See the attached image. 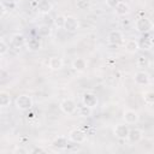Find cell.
<instances>
[{
    "label": "cell",
    "instance_id": "cb8c5ba5",
    "mask_svg": "<svg viewBox=\"0 0 154 154\" xmlns=\"http://www.w3.org/2000/svg\"><path fill=\"white\" fill-rule=\"evenodd\" d=\"M77 109H78V113H79L81 117H89V116H91V111H93V108H90L88 106H84V105L81 106Z\"/></svg>",
    "mask_w": 154,
    "mask_h": 154
},
{
    "label": "cell",
    "instance_id": "4316f807",
    "mask_svg": "<svg viewBox=\"0 0 154 154\" xmlns=\"http://www.w3.org/2000/svg\"><path fill=\"white\" fill-rule=\"evenodd\" d=\"M7 52H8V45L4 40H0V57L5 55Z\"/></svg>",
    "mask_w": 154,
    "mask_h": 154
},
{
    "label": "cell",
    "instance_id": "8fae6325",
    "mask_svg": "<svg viewBox=\"0 0 154 154\" xmlns=\"http://www.w3.org/2000/svg\"><path fill=\"white\" fill-rule=\"evenodd\" d=\"M114 12H116L117 16H119V17H124V16H128V14L131 12V10H130V6H129L128 2L118 0L117 5L114 6Z\"/></svg>",
    "mask_w": 154,
    "mask_h": 154
},
{
    "label": "cell",
    "instance_id": "52a82bcc",
    "mask_svg": "<svg viewBox=\"0 0 154 154\" xmlns=\"http://www.w3.org/2000/svg\"><path fill=\"white\" fill-rule=\"evenodd\" d=\"M64 29L69 32H75L79 29V20L73 17V16H67L65 17V23H64Z\"/></svg>",
    "mask_w": 154,
    "mask_h": 154
},
{
    "label": "cell",
    "instance_id": "83f0119b",
    "mask_svg": "<svg viewBox=\"0 0 154 154\" xmlns=\"http://www.w3.org/2000/svg\"><path fill=\"white\" fill-rule=\"evenodd\" d=\"M89 6H90V4H89V1H87V0H78V1H77V7H78L79 10H87Z\"/></svg>",
    "mask_w": 154,
    "mask_h": 154
},
{
    "label": "cell",
    "instance_id": "30bf717a",
    "mask_svg": "<svg viewBox=\"0 0 154 154\" xmlns=\"http://www.w3.org/2000/svg\"><path fill=\"white\" fill-rule=\"evenodd\" d=\"M126 140L130 143H138L143 140V131L138 128H134V129H129V134Z\"/></svg>",
    "mask_w": 154,
    "mask_h": 154
},
{
    "label": "cell",
    "instance_id": "9c48e42d",
    "mask_svg": "<svg viewBox=\"0 0 154 154\" xmlns=\"http://www.w3.org/2000/svg\"><path fill=\"white\" fill-rule=\"evenodd\" d=\"M113 134L119 140H126L128 134H129V126H128V124H125V123L117 124L114 126V129H113Z\"/></svg>",
    "mask_w": 154,
    "mask_h": 154
},
{
    "label": "cell",
    "instance_id": "ffe728a7",
    "mask_svg": "<svg viewBox=\"0 0 154 154\" xmlns=\"http://www.w3.org/2000/svg\"><path fill=\"white\" fill-rule=\"evenodd\" d=\"M67 143H69V138L65 137V136H59L57 137L54 141H53V146L58 149H65L67 147Z\"/></svg>",
    "mask_w": 154,
    "mask_h": 154
},
{
    "label": "cell",
    "instance_id": "484cf974",
    "mask_svg": "<svg viewBox=\"0 0 154 154\" xmlns=\"http://www.w3.org/2000/svg\"><path fill=\"white\" fill-rule=\"evenodd\" d=\"M137 64H138L141 67H148V66H149V64H150V61H149V58H148V57L142 55V57H140V58H138Z\"/></svg>",
    "mask_w": 154,
    "mask_h": 154
},
{
    "label": "cell",
    "instance_id": "d6986e66",
    "mask_svg": "<svg viewBox=\"0 0 154 154\" xmlns=\"http://www.w3.org/2000/svg\"><path fill=\"white\" fill-rule=\"evenodd\" d=\"M25 46L29 51H38L41 49V41L37 37H30L25 41Z\"/></svg>",
    "mask_w": 154,
    "mask_h": 154
},
{
    "label": "cell",
    "instance_id": "2e32d148",
    "mask_svg": "<svg viewBox=\"0 0 154 154\" xmlns=\"http://www.w3.org/2000/svg\"><path fill=\"white\" fill-rule=\"evenodd\" d=\"M52 8H53V5L48 0H40L37 2V11L43 14H48L52 11Z\"/></svg>",
    "mask_w": 154,
    "mask_h": 154
},
{
    "label": "cell",
    "instance_id": "d4e9b609",
    "mask_svg": "<svg viewBox=\"0 0 154 154\" xmlns=\"http://www.w3.org/2000/svg\"><path fill=\"white\" fill-rule=\"evenodd\" d=\"M65 17H66V16H64V14H58V16L55 17V19L53 20L54 25H55L57 28H64V23H65Z\"/></svg>",
    "mask_w": 154,
    "mask_h": 154
},
{
    "label": "cell",
    "instance_id": "ba28073f",
    "mask_svg": "<svg viewBox=\"0 0 154 154\" xmlns=\"http://www.w3.org/2000/svg\"><path fill=\"white\" fill-rule=\"evenodd\" d=\"M107 41H108L109 45H113V46L120 45L124 41L123 32L120 30H112V31H109L108 35H107Z\"/></svg>",
    "mask_w": 154,
    "mask_h": 154
},
{
    "label": "cell",
    "instance_id": "8992f818",
    "mask_svg": "<svg viewBox=\"0 0 154 154\" xmlns=\"http://www.w3.org/2000/svg\"><path fill=\"white\" fill-rule=\"evenodd\" d=\"M123 120H124L125 124L132 125V124H136V123L140 120V116H138V113H137L135 109L128 108V109H125L124 113H123Z\"/></svg>",
    "mask_w": 154,
    "mask_h": 154
},
{
    "label": "cell",
    "instance_id": "44dd1931",
    "mask_svg": "<svg viewBox=\"0 0 154 154\" xmlns=\"http://www.w3.org/2000/svg\"><path fill=\"white\" fill-rule=\"evenodd\" d=\"M11 103V95L7 91H0V107H7Z\"/></svg>",
    "mask_w": 154,
    "mask_h": 154
},
{
    "label": "cell",
    "instance_id": "7402d4cb",
    "mask_svg": "<svg viewBox=\"0 0 154 154\" xmlns=\"http://www.w3.org/2000/svg\"><path fill=\"white\" fill-rule=\"evenodd\" d=\"M37 32H38L40 36H42V37H47V36H49V35L52 34V29H51V26H49L48 24H42V25L38 26Z\"/></svg>",
    "mask_w": 154,
    "mask_h": 154
},
{
    "label": "cell",
    "instance_id": "5bb4252c",
    "mask_svg": "<svg viewBox=\"0 0 154 154\" xmlns=\"http://www.w3.org/2000/svg\"><path fill=\"white\" fill-rule=\"evenodd\" d=\"M124 47H125V51H126L128 53H131V54H135V53H137V52L140 51L138 41L135 40V38H129V40L125 42Z\"/></svg>",
    "mask_w": 154,
    "mask_h": 154
},
{
    "label": "cell",
    "instance_id": "7a4b0ae2",
    "mask_svg": "<svg viewBox=\"0 0 154 154\" xmlns=\"http://www.w3.org/2000/svg\"><path fill=\"white\" fill-rule=\"evenodd\" d=\"M32 99L31 96L29 95H25V94H22V95H18L14 100V105L16 107L19 109V111H28L32 107Z\"/></svg>",
    "mask_w": 154,
    "mask_h": 154
},
{
    "label": "cell",
    "instance_id": "6da1fadb",
    "mask_svg": "<svg viewBox=\"0 0 154 154\" xmlns=\"http://www.w3.org/2000/svg\"><path fill=\"white\" fill-rule=\"evenodd\" d=\"M154 28V24L152 22L150 18L148 17H141L135 22V29L136 31H138L140 34H147L150 32Z\"/></svg>",
    "mask_w": 154,
    "mask_h": 154
},
{
    "label": "cell",
    "instance_id": "1f68e13d",
    "mask_svg": "<svg viewBox=\"0 0 154 154\" xmlns=\"http://www.w3.org/2000/svg\"><path fill=\"white\" fill-rule=\"evenodd\" d=\"M45 152H46V150H45V149H42V148H34L30 153H45Z\"/></svg>",
    "mask_w": 154,
    "mask_h": 154
},
{
    "label": "cell",
    "instance_id": "3957f363",
    "mask_svg": "<svg viewBox=\"0 0 154 154\" xmlns=\"http://www.w3.org/2000/svg\"><path fill=\"white\" fill-rule=\"evenodd\" d=\"M69 141L73 143H84L87 141V132L81 128H75L69 132Z\"/></svg>",
    "mask_w": 154,
    "mask_h": 154
},
{
    "label": "cell",
    "instance_id": "f546056e",
    "mask_svg": "<svg viewBox=\"0 0 154 154\" xmlns=\"http://www.w3.org/2000/svg\"><path fill=\"white\" fill-rule=\"evenodd\" d=\"M6 14V7L2 2H0V18H2Z\"/></svg>",
    "mask_w": 154,
    "mask_h": 154
},
{
    "label": "cell",
    "instance_id": "5b68a950",
    "mask_svg": "<svg viewBox=\"0 0 154 154\" xmlns=\"http://www.w3.org/2000/svg\"><path fill=\"white\" fill-rule=\"evenodd\" d=\"M82 103L90 108H95L99 103V100H97V96L93 91H85L82 96Z\"/></svg>",
    "mask_w": 154,
    "mask_h": 154
},
{
    "label": "cell",
    "instance_id": "603a6c76",
    "mask_svg": "<svg viewBox=\"0 0 154 154\" xmlns=\"http://www.w3.org/2000/svg\"><path fill=\"white\" fill-rule=\"evenodd\" d=\"M143 100H144V102L147 103V105H153L154 103V91L153 90H146V91H143Z\"/></svg>",
    "mask_w": 154,
    "mask_h": 154
},
{
    "label": "cell",
    "instance_id": "7c38bea8",
    "mask_svg": "<svg viewBox=\"0 0 154 154\" xmlns=\"http://www.w3.org/2000/svg\"><path fill=\"white\" fill-rule=\"evenodd\" d=\"M134 81L137 85H147L150 82V77L146 71H137L134 76Z\"/></svg>",
    "mask_w": 154,
    "mask_h": 154
},
{
    "label": "cell",
    "instance_id": "ac0fdd59",
    "mask_svg": "<svg viewBox=\"0 0 154 154\" xmlns=\"http://www.w3.org/2000/svg\"><path fill=\"white\" fill-rule=\"evenodd\" d=\"M138 46H140V49H150L152 46H153V41H152V37L147 34H143L142 38L138 41Z\"/></svg>",
    "mask_w": 154,
    "mask_h": 154
},
{
    "label": "cell",
    "instance_id": "9a60e30c",
    "mask_svg": "<svg viewBox=\"0 0 154 154\" xmlns=\"http://www.w3.org/2000/svg\"><path fill=\"white\" fill-rule=\"evenodd\" d=\"M25 41H26V38H25L24 35L20 34V32H16V34H13L12 37H11V43H12V46H13V47H17V48L25 46Z\"/></svg>",
    "mask_w": 154,
    "mask_h": 154
},
{
    "label": "cell",
    "instance_id": "4fadbf2b",
    "mask_svg": "<svg viewBox=\"0 0 154 154\" xmlns=\"http://www.w3.org/2000/svg\"><path fill=\"white\" fill-rule=\"evenodd\" d=\"M64 66V60L60 57H51L48 60V67L52 71H59Z\"/></svg>",
    "mask_w": 154,
    "mask_h": 154
},
{
    "label": "cell",
    "instance_id": "277c9868",
    "mask_svg": "<svg viewBox=\"0 0 154 154\" xmlns=\"http://www.w3.org/2000/svg\"><path fill=\"white\" fill-rule=\"evenodd\" d=\"M60 109H61L63 113H65L67 116H71L77 111V103L75 102L73 99H70V97L64 99L60 102Z\"/></svg>",
    "mask_w": 154,
    "mask_h": 154
},
{
    "label": "cell",
    "instance_id": "f1b7e54d",
    "mask_svg": "<svg viewBox=\"0 0 154 154\" xmlns=\"http://www.w3.org/2000/svg\"><path fill=\"white\" fill-rule=\"evenodd\" d=\"M14 154H17V153H20V154H26V153H29L25 148H23V147H16L13 150H12Z\"/></svg>",
    "mask_w": 154,
    "mask_h": 154
},
{
    "label": "cell",
    "instance_id": "4dcf8cb0",
    "mask_svg": "<svg viewBox=\"0 0 154 154\" xmlns=\"http://www.w3.org/2000/svg\"><path fill=\"white\" fill-rule=\"evenodd\" d=\"M117 2H118V0H106L107 6L108 7H112V8H114V6L117 5Z\"/></svg>",
    "mask_w": 154,
    "mask_h": 154
},
{
    "label": "cell",
    "instance_id": "e0dca14e",
    "mask_svg": "<svg viewBox=\"0 0 154 154\" xmlns=\"http://www.w3.org/2000/svg\"><path fill=\"white\" fill-rule=\"evenodd\" d=\"M72 69L77 72H83L87 69V60L84 58H76L72 61Z\"/></svg>",
    "mask_w": 154,
    "mask_h": 154
}]
</instances>
